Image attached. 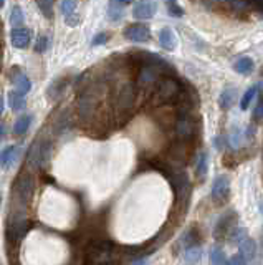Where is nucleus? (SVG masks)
<instances>
[{"label": "nucleus", "instance_id": "nucleus-24", "mask_svg": "<svg viewBox=\"0 0 263 265\" xmlns=\"http://www.w3.org/2000/svg\"><path fill=\"white\" fill-rule=\"evenodd\" d=\"M234 70L237 73H240V75H252L253 70H255V63L252 58L249 56H242V58H238V60L234 63Z\"/></svg>", "mask_w": 263, "mask_h": 265}, {"label": "nucleus", "instance_id": "nucleus-14", "mask_svg": "<svg viewBox=\"0 0 263 265\" xmlns=\"http://www.w3.org/2000/svg\"><path fill=\"white\" fill-rule=\"evenodd\" d=\"M9 78H10V82L17 91L27 94L30 90H32V82H30V78L18 68V66H13V68L10 70Z\"/></svg>", "mask_w": 263, "mask_h": 265}, {"label": "nucleus", "instance_id": "nucleus-35", "mask_svg": "<svg viewBox=\"0 0 263 265\" xmlns=\"http://www.w3.org/2000/svg\"><path fill=\"white\" fill-rule=\"evenodd\" d=\"M249 235H247V232L243 229H235L230 232V244H240L243 239H247Z\"/></svg>", "mask_w": 263, "mask_h": 265}, {"label": "nucleus", "instance_id": "nucleus-34", "mask_svg": "<svg viewBox=\"0 0 263 265\" xmlns=\"http://www.w3.org/2000/svg\"><path fill=\"white\" fill-rule=\"evenodd\" d=\"M36 7L47 18H53V2H36Z\"/></svg>", "mask_w": 263, "mask_h": 265}, {"label": "nucleus", "instance_id": "nucleus-11", "mask_svg": "<svg viewBox=\"0 0 263 265\" xmlns=\"http://www.w3.org/2000/svg\"><path fill=\"white\" fill-rule=\"evenodd\" d=\"M124 36L129 42L144 43V42L151 40V32H149V28L146 25H142V24H133V25L124 28Z\"/></svg>", "mask_w": 263, "mask_h": 265}, {"label": "nucleus", "instance_id": "nucleus-16", "mask_svg": "<svg viewBox=\"0 0 263 265\" xmlns=\"http://www.w3.org/2000/svg\"><path fill=\"white\" fill-rule=\"evenodd\" d=\"M20 154H22V146H17V144L5 146V148L0 151V167L9 169L15 161L20 158Z\"/></svg>", "mask_w": 263, "mask_h": 265}, {"label": "nucleus", "instance_id": "nucleus-19", "mask_svg": "<svg viewBox=\"0 0 263 265\" xmlns=\"http://www.w3.org/2000/svg\"><path fill=\"white\" fill-rule=\"evenodd\" d=\"M209 171V154L207 151H200L195 158V178H197L199 182H202L205 179Z\"/></svg>", "mask_w": 263, "mask_h": 265}, {"label": "nucleus", "instance_id": "nucleus-8", "mask_svg": "<svg viewBox=\"0 0 263 265\" xmlns=\"http://www.w3.org/2000/svg\"><path fill=\"white\" fill-rule=\"evenodd\" d=\"M33 187H35V181L32 174L20 176L18 181L15 182V191H13V205L17 204V209L22 211L27 209L33 194Z\"/></svg>", "mask_w": 263, "mask_h": 265}, {"label": "nucleus", "instance_id": "nucleus-31", "mask_svg": "<svg viewBox=\"0 0 263 265\" xmlns=\"http://www.w3.org/2000/svg\"><path fill=\"white\" fill-rule=\"evenodd\" d=\"M210 262L212 265H225L227 263V259H225V252L222 250V247L215 245L210 250Z\"/></svg>", "mask_w": 263, "mask_h": 265}, {"label": "nucleus", "instance_id": "nucleus-6", "mask_svg": "<svg viewBox=\"0 0 263 265\" xmlns=\"http://www.w3.org/2000/svg\"><path fill=\"white\" fill-rule=\"evenodd\" d=\"M169 181L172 184V189H174V194H176V204L180 205V211H185L187 209V204H189V197H191V179L187 178V174L182 171H177L169 176Z\"/></svg>", "mask_w": 263, "mask_h": 265}, {"label": "nucleus", "instance_id": "nucleus-20", "mask_svg": "<svg viewBox=\"0 0 263 265\" xmlns=\"http://www.w3.org/2000/svg\"><path fill=\"white\" fill-rule=\"evenodd\" d=\"M159 45L164 50H167V51H172V50L176 48L177 36H176L174 32H172V28L166 27V28H162V30L159 32Z\"/></svg>", "mask_w": 263, "mask_h": 265}, {"label": "nucleus", "instance_id": "nucleus-23", "mask_svg": "<svg viewBox=\"0 0 263 265\" xmlns=\"http://www.w3.org/2000/svg\"><path fill=\"white\" fill-rule=\"evenodd\" d=\"M127 2H109L108 4V20L109 22H119L124 17V7Z\"/></svg>", "mask_w": 263, "mask_h": 265}, {"label": "nucleus", "instance_id": "nucleus-39", "mask_svg": "<svg viewBox=\"0 0 263 265\" xmlns=\"http://www.w3.org/2000/svg\"><path fill=\"white\" fill-rule=\"evenodd\" d=\"M225 265H247V262L243 260V257H242V255L237 254V255L232 257L230 260H227V263H225Z\"/></svg>", "mask_w": 263, "mask_h": 265}, {"label": "nucleus", "instance_id": "nucleus-40", "mask_svg": "<svg viewBox=\"0 0 263 265\" xmlns=\"http://www.w3.org/2000/svg\"><path fill=\"white\" fill-rule=\"evenodd\" d=\"M215 144H217V149H222L223 144H225V136H217L215 138Z\"/></svg>", "mask_w": 263, "mask_h": 265}, {"label": "nucleus", "instance_id": "nucleus-5", "mask_svg": "<svg viewBox=\"0 0 263 265\" xmlns=\"http://www.w3.org/2000/svg\"><path fill=\"white\" fill-rule=\"evenodd\" d=\"M51 153V139L48 135H45L42 131L39 136L33 139L32 146L28 151V166L33 169H40L43 166H47Z\"/></svg>", "mask_w": 263, "mask_h": 265}, {"label": "nucleus", "instance_id": "nucleus-47", "mask_svg": "<svg viewBox=\"0 0 263 265\" xmlns=\"http://www.w3.org/2000/svg\"><path fill=\"white\" fill-rule=\"evenodd\" d=\"M261 73H263V70H261Z\"/></svg>", "mask_w": 263, "mask_h": 265}, {"label": "nucleus", "instance_id": "nucleus-36", "mask_svg": "<svg viewBox=\"0 0 263 265\" xmlns=\"http://www.w3.org/2000/svg\"><path fill=\"white\" fill-rule=\"evenodd\" d=\"M166 7H167V12H169L171 17H182L184 15L182 7L177 5L176 2H166Z\"/></svg>", "mask_w": 263, "mask_h": 265}, {"label": "nucleus", "instance_id": "nucleus-32", "mask_svg": "<svg viewBox=\"0 0 263 265\" xmlns=\"http://www.w3.org/2000/svg\"><path fill=\"white\" fill-rule=\"evenodd\" d=\"M257 91H258V85H253V86H250L249 90H247V91L243 93L242 100H240V108H242L243 111L250 106V103H252V100H253L255 94H257Z\"/></svg>", "mask_w": 263, "mask_h": 265}, {"label": "nucleus", "instance_id": "nucleus-3", "mask_svg": "<svg viewBox=\"0 0 263 265\" xmlns=\"http://www.w3.org/2000/svg\"><path fill=\"white\" fill-rule=\"evenodd\" d=\"M182 91L184 86L179 80H176L174 77H162L153 90V105L156 106L176 105Z\"/></svg>", "mask_w": 263, "mask_h": 265}, {"label": "nucleus", "instance_id": "nucleus-13", "mask_svg": "<svg viewBox=\"0 0 263 265\" xmlns=\"http://www.w3.org/2000/svg\"><path fill=\"white\" fill-rule=\"evenodd\" d=\"M169 158H171L172 163L185 164L187 159L191 158V143L176 141V143L169 148Z\"/></svg>", "mask_w": 263, "mask_h": 265}, {"label": "nucleus", "instance_id": "nucleus-18", "mask_svg": "<svg viewBox=\"0 0 263 265\" xmlns=\"http://www.w3.org/2000/svg\"><path fill=\"white\" fill-rule=\"evenodd\" d=\"M68 85H70L68 78H55L53 82L50 83L48 90H47V98L50 101H58L65 94Z\"/></svg>", "mask_w": 263, "mask_h": 265}, {"label": "nucleus", "instance_id": "nucleus-4", "mask_svg": "<svg viewBox=\"0 0 263 265\" xmlns=\"http://www.w3.org/2000/svg\"><path fill=\"white\" fill-rule=\"evenodd\" d=\"M138 86L133 82H124L115 93V109L119 118L129 116L133 108L136 106Z\"/></svg>", "mask_w": 263, "mask_h": 265}, {"label": "nucleus", "instance_id": "nucleus-45", "mask_svg": "<svg viewBox=\"0 0 263 265\" xmlns=\"http://www.w3.org/2000/svg\"><path fill=\"white\" fill-rule=\"evenodd\" d=\"M4 5H5L4 2H0V9H2V7H4Z\"/></svg>", "mask_w": 263, "mask_h": 265}, {"label": "nucleus", "instance_id": "nucleus-44", "mask_svg": "<svg viewBox=\"0 0 263 265\" xmlns=\"http://www.w3.org/2000/svg\"><path fill=\"white\" fill-rule=\"evenodd\" d=\"M261 245H263V229H261Z\"/></svg>", "mask_w": 263, "mask_h": 265}, {"label": "nucleus", "instance_id": "nucleus-33", "mask_svg": "<svg viewBox=\"0 0 263 265\" xmlns=\"http://www.w3.org/2000/svg\"><path fill=\"white\" fill-rule=\"evenodd\" d=\"M48 48H50V39H48V36H45V35H40L39 39H36L33 50L36 51V53H45Z\"/></svg>", "mask_w": 263, "mask_h": 265}, {"label": "nucleus", "instance_id": "nucleus-12", "mask_svg": "<svg viewBox=\"0 0 263 265\" xmlns=\"http://www.w3.org/2000/svg\"><path fill=\"white\" fill-rule=\"evenodd\" d=\"M60 10L63 13L65 24L68 27H77L81 20V15L78 13V4L74 0H63L60 4Z\"/></svg>", "mask_w": 263, "mask_h": 265}, {"label": "nucleus", "instance_id": "nucleus-42", "mask_svg": "<svg viewBox=\"0 0 263 265\" xmlns=\"http://www.w3.org/2000/svg\"><path fill=\"white\" fill-rule=\"evenodd\" d=\"M4 113V97H0V116Z\"/></svg>", "mask_w": 263, "mask_h": 265}, {"label": "nucleus", "instance_id": "nucleus-22", "mask_svg": "<svg viewBox=\"0 0 263 265\" xmlns=\"http://www.w3.org/2000/svg\"><path fill=\"white\" fill-rule=\"evenodd\" d=\"M238 250H240V255L243 257V260L249 262V260L253 259L255 254H257V245H255L253 239L247 237V239H243V240L238 244Z\"/></svg>", "mask_w": 263, "mask_h": 265}, {"label": "nucleus", "instance_id": "nucleus-21", "mask_svg": "<svg viewBox=\"0 0 263 265\" xmlns=\"http://www.w3.org/2000/svg\"><path fill=\"white\" fill-rule=\"evenodd\" d=\"M199 240H200V234H199V229L197 227H191L189 231H185L184 235L180 237V247L184 250L189 249V247H194V245H199Z\"/></svg>", "mask_w": 263, "mask_h": 265}, {"label": "nucleus", "instance_id": "nucleus-7", "mask_svg": "<svg viewBox=\"0 0 263 265\" xmlns=\"http://www.w3.org/2000/svg\"><path fill=\"white\" fill-rule=\"evenodd\" d=\"M28 231V220L25 211L12 209L9 220H7V239L9 242H20Z\"/></svg>", "mask_w": 263, "mask_h": 265}, {"label": "nucleus", "instance_id": "nucleus-9", "mask_svg": "<svg viewBox=\"0 0 263 265\" xmlns=\"http://www.w3.org/2000/svg\"><path fill=\"white\" fill-rule=\"evenodd\" d=\"M235 229V211H227L217 219L215 227H214V237L217 240L225 239L230 232Z\"/></svg>", "mask_w": 263, "mask_h": 265}, {"label": "nucleus", "instance_id": "nucleus-1", "mask_svg": "<svg viewBox=\"0 0 263 265\" xmlns=\"http://www.w3.org/2000/svg\"><path fill=\"white\" fill-rule=\"evenodd\" d=\"M118 260L116 244L111 240H93L85 250L83 265H115Z\"/></svg>", "mask_w": 263, "mask_h": 265}, {"label": "nucleus", "instance_id": "nucleus-25", "mask_svg": "<svg viewBox=\"0 0 263 265\" xmlns=\"http://www.w3.org/2000/svg\"><path fill=\"white\" fill-rule=\"evenodd\" d=\"M237 100V90L235 88H225L219 97V105L222 109H230L234 106V103Z\"/></svg>", "mask_w": 263, "mask_h": 265}, {"label": "nucleus", "instance_id": "nucleus-29", "mask_svg": "<svg viewBox=\"0 0 263 265\" xmlns=\"http://www.w3.org/2000/svg\"><path fill=\"white\" fill-rule=\"evenodd\" d=\"M200 257H202V249H200V245H194V247H189V249L184 250V262L187 265L199 263Z\"/></svg>", "mask_w": 263, "mask_h": 265}, {"label": "nucleus", "instance_id": "nucleus-15", "mask_svg": "<svg viewBox=\"0 0 263 265\" xmlns=\"http://www.w3.org/2000/svg\"><path fill=\"white\" fill-rule=\"evenodd\" d=\"M32 36H33V32L30 30L27 27H22V28H12L10 32V42L15 48H27L30 45V42H32Z\"/></svg>", "mask_w": 263, "mask_h": 265}, {"label": "nucleus", "instance_id": "nucleus-10", "mask_svg": "<svg viewBox=\"0 0 263 265\" xmlns=\"http://www.w3.org/2000/svg\"><path fill=\"white\" fill-rule=\"evenodd\" d=\"M230 196V179L229 176L220 174L214 179L212 184V199L215 204H223L229 201Z\"/></svg>", "mask_w": 263, "mask_h": 265}, {"label": "nucleus", "instance_id": "nucleus-30", "mask_svg": "<svg viewBox=\"0 0 263 265\" xmlns=\"http://www.w3.org/2000/svg\"><path fill=\"white\" fill-rule=\"evenodd\" d=\"M70 115L68 111H62L58 116V120L55 121V135H63L70 129Z\"/></svg>", "mask_w": 263, "mask_h": 265}, {"label": "nucleus", "instance_id": "nucleus-37", "mask_svg": "<svg viewBox=\"0 0 263 265\" xmlns=\"http://www.w3.org/2000/svg\"><path fill=\"white\" fill-rule=\"evenodd\" d=\"M108 42V33H98L93 36V40H91V47H100V45H104V43Z\"/></svg>", "mask_w": 263, "mask_h": 265}, {"label": "nucleus", "instance_id": "nucleus-41", "mask_svg": "<svg viewBox=\"0 0 263 265\" xmlns=\"http://www.w3.org/2000/svg\"><path fill=\"white\" fill-rule=\"evenodd\" d=\"M5 136V124L0 123V139H2Z\"/></svg>", "mask_w": 263, "mask_h": 265}, {"label": "nucleus", "instance_id": "nucleus-2", "mask_svg": "<svg viewBox=\"0 0 263 265\" xmlns=\"http://www.w3.org/2000/svg\"><path fill=\"white\" fill-rule=\"evenodd\" d=\"M199 131V120L194 116V106L179 105L176 113V123H174V132L177 136V141L192 143Z\"/></svg>", "mask_w": 263, "mask_h": 265}, {"label": "nucleus", "instance_id": "nucleus-17", "mask_svg": "<svg viewBox=\"0 0 263 265\" xmlns=\"http://www.w3.org/2000/svg\"><path fill=\"white\" fill-rule=\"evenodd\" d=\"M157 4L156 2H138L133 5V15L138 20H149L156 15Z\"/></svg>", "mask_w": 263, "mask_h": 265}, {"label": "nucleus", "instance_id": "nucleus-46", "mask_svg": "<svg viewBox=\"0 0 263 265\" xmlns=\"http://www.w3.org/2000/svg\"><path fill=\"white\" fill-rule=\"evenodd\" d=\"M0 202H2V199H0Z\"/></svg>", "mask_w": 263, "mask_h": 265}, {"label": "nucleus", "instance_id": "nucleus-26", "mask_svg": "<svg viewBox=\"0 0 263 265\" xmlns=\"http://www.w3.org/2000/svg\"><path fill=\"white\" fill-rule=\"evenodd\" d=\"M9 106L13 109V111H22V109L27 106L25 94L17 91V90H12L9 93Z\"/></svg>", "mask_w": 263, "mask_h": 265}, {"label": "nucleus", "instance_id": "nucleus-27", "mask_svg": "<svg viewBox=\"0 0 263 265\" xmlns=\"http://www.w3.org/2000/svg\"><path fill=\"white\" fill-rule=\"evenodd\" d=\"M10 25L13 28H22V25L25 24V15H24V10H22L20 5H12V10H10Z\"/></svg>", "mask_w": 263, "mask_h": 265}, {"label": "nucleus", "instance_id": "nucleus-43", "mask_svg": "<svg viewBox=\"0 0 263 265\" xmlns=\"http://www.w3.org/2000/svg\"><path fill=\"white\" fill-rule=\"evenodd\" d=\"M133 265H146V259H141V260H136Z\"/></svg>", "mask_w": 263, "mask_h": 265}, {"label": "nucleus", "instance_id": "nucleus-38", "mask_svg": "<svg viewBox=\"0 0 263 265\" xmlns=\"http://www.w3.org/2000/svg\"><path fill=\"white\" fill-rule=\"evenodd\" d=\"M253 120L255 121L263 120V94L260 97V100L257 103V108H255V111H253Z\"/></svg>", "mask_w": 263, "mask_h": 265}, {"label": "nucleus", "instance_id": "nucleus-28", "mask_svg": "<svg viewBox=\"0 0 263 265\" xmlns=\"http://www.w3.org/2000/svg\"><path fill=\"white\" fill-rule=\"evenodd\" d=\"M32 120H33L32 115L20 116L13 124V135H25V132L28 131V128H30V124H32Z\"/></svg>", "mask_w": 263, "mask_h": 265}]
</instances>
